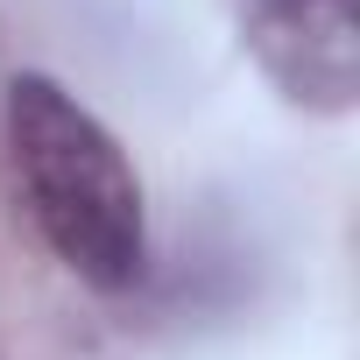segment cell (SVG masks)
<instances>
[{"label":"cell","instance_id":"6da1fadb","mask_svg":"<svg viewBox=\"0 0 360 360\" xmlns=\"http://www.w3.org/2000/svg\"><path fill=\"white\" fill-rule=\"evenodd\" d=\"M0 148H8L15 198L50 240V255L85 276L92 290L141 283L148 262V219L141 184L120 155V141L57 85V78H15L0 106Z\"/></svg>","mask_w":360,"mask_h":360},{"label":"cell","instance_id":"7a4b0ae2","mask_svg":"<svg viewBox=\"0 0 360 360\" xmlns=\"http://www.w3.org/2000/svg\"><path fill=\"white\" fill-rule=\"evenodd\" d=\"M240 43L269 85L311 113H346L360 92V29L353 0H233Z\"/></svg>","mask_w":360,"mask_h":360}]
</instances>
